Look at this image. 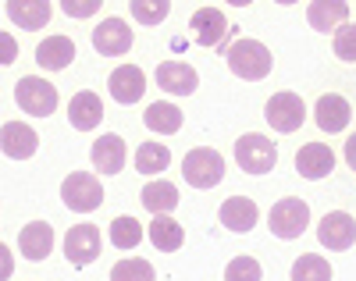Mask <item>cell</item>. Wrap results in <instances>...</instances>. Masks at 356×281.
<instances>
[{
	"instance_id": "cell-1",
	"label": "cell",
	"mask_w": 356,
	"mask_h": 281,
	"mask_svg": "<svg viewBox=\"0 0 356 281\" xmlns=\"http://www.w3.org/2000/svg\"><path fill=\"white\" fill-rule=\"evenodd\" d=\"M225 61H228V68L232 75H239L246 82H260L271 75V50H267L260 40H235L228 50H225Z\"/></svg>"
},
{
	"instance_id": "cell-2",
	"label": "cell",
	"mask_w": 356,
	"mask_h": 281,
	"mask_svg": "<svg viewBox=\"0 0 356 281\" xmlns=\"http://www.w3.org/2000/svg\"><path fill=\"white\" fill-rule=\"evenodd\" d=\"M182 175H186V182L193 185V189H214V185H221V178H225V157L211 146H196V150L186 153Z\"/></svg>"
},
{
	"instance_id": "cell-3",
	"label": "cell",
	"mask_w": 356,
	"mask_h": 281,
	"mask_svg": "<svg viewBox=\"0 0 356 281\" xmlns=\"http://www.w3.org/2000/svg\"><path fill=\"white\" fill-rule=\"evenodd\" d=\"M235 164H239L246 175H267L278 164V146L260 132H246L239 143H235Z\"/></svg>"
},
{
	"instance_id": "cell-4",
	"label": "cell",
	"mask_w": 356,
	"mask_h": 281,
	"mask_svg": "<svg viewBox=\"0 0 356 281\" xmlns=\"http://www.w3.org/2000/svg\"><path fill=\"white\" fill-rule=\"evenodd\" d=\"M61 200L75 214H93L104 203V185H100L97 175H89V171H72L61 182Z\"/></svg>"
},
{
	"instance_id": "cell-5",
	"label": "cell",
	"mask_w": 356,
	"mask_h": 281,
	"mask_svg": "<svg viewBox=\"0 0 356 281\" xmlns=\"http://www.w3.org/2000/svg\"><path fill=\"white\" fill-rule=\"evenodd\" d=\"M267 228L275 232V239H285V242L300 239L310 228V207L296 196H285L271 207V214H267Z\"/></svg>"
},
{
	"instance_id": "cell-6",
	"label": "cell",
	"mask_w": 356,
	"mask_h": 281,
	"mask_svg": "<svg viewBox=\"0 0 356 281\" xmlns=\"http://www.w3.org/2000/svg\"><path fill=\"white\" fill-rule=\"evenodd\" d=\"M264 118H267V125H271L275 132H282V136L300 132L303 121H307V104H303L300 93H289V89H285V93H275V97L267 100Z\"/></svg>"
},
{
	"instance_id": "cell-7",
	"label": "cell",
	"mask_w": 356,
	"mask_h": 281,
	"mask_svg": "<svg viewBox=\"0 0 356 281\" xmlns=\"http://www.w3.org/2000/svg\"><path fill=\"white\" fill-rule=\"evenodd\" d=\"M15 104H18L25 114H33V118H50V114L57 111V89H54L47 79L25 75V79H18V86H15Z\"/></svg>"
},
{
	"instance_id": "cell-8",
	"label": "cell",
	"mask_w": 356,
	"mask_h": 281,
	"mask_svg": "<svg viewBox=\"0 0 356 281\" xmlns=\"http://www.w3.org/2000/svg\"><path fill=\"white\" fill-rule=\"evenodd\" d=\"M317 239H321L324 249H332V253H346L356 242V221L346 210H332L317 221Z\"/></svg>"
},
{
	"instance_id": "cell-9",
	"label": "cell",
	"mask_w": 356,
	"mask_h": 281,
	"mask_svg": "<svg viewBox=\"0 0 356 281\" xmlns=\"http://www.w3.org/2000/svg\"><path fill=\"white\" fill-rule=\"evenodd\" d=\"M100 249H104V239L93 225H75L68 228L65 235V257L75 264V267H89L97 257H100Z\"/></svg>"
},
{
	"instance_id": "cell-10",
	"label": "cell",
	"mask_w": 356,
	"mask_h": 281,
	"mask_svg": "<svg viewBox=\"0 0 356 281\" xmlns=\"http://www.w3.org/2000/svg\"><path fill=\"white\" fill-rule=\"evenodd\" d=\"M93 47L104 57H125L132 50V29L122 18H104L93 29Z\"/></svg>"
},
{
	"instance_id": "cell-11",
	"label": "cell",
	"mask_w": 356,
	"mask_h": 281,
	"mask_svg": "<svg viewBox=\"0 0 356 281\" xmlns=\"http://www.w3.org/2000/svg\"><path fill=\"white\" fill-rule=\"evenodd\" d=\"M154 79H157V86L164 93H171V97H193L196 86H200L196 68L182 65V61H164V65H157Z\"/></svg>"
},
{
	"instance_id": "cell-12",
	"label": "cell",
	"mask_w": 356,
	"mask_h": 281,
	"mask_svg": "<svg viewBox=\"0 0 356 281\" xmlns=\"http://www.w3.org/2000/svg\"><path fill=\"white\" fill-rule=\"evenodd\" d=\"M107 86H111V97L122 104V107H129V104H139V100H143L146 75H143V68H136V65H118V68L111 72Z\"/></svg>"
},
{
	"instance_id": "cell-13",
	"label": "cell",
	"mask_w": 356,
	"mask_h": 281,
	"mask_svg": "<svg viewBox=\"0 0 356 281\" xmlns=\"http://www.w3.org/2000/svg\"><path fill=\"white\" fill-rule=\"evenodd\" d=\"M0 150H4V157H11V161H29L40 150V136L29 129L25 121H8L4 129H0Z\"/></svg>"
},
{
	"instance_id": "cell-14",
	"label": "cell",
	"mask_w": 356,
	"mask_h": 281,
	"mask_svg": "<svg viewBox=\"0 0 356 281\" xmlns=\"http://www.w3.org/2000/svg\"><path fill=\"white\" fill-rule=\"evenodd\" d=\"M314 121L321 132H342L346 125L353 121V107L346 97H339V93H324V97L314 104Z\"/></svg>"
},
{
	"instance_id": "cell-15",
	"label": "cell",
	"mask_w": 356,
	"mask_h": 281,
	"mask_svg": "<svg viewBox=\"0 0 356 281\" xmlns=\"http://www.w3.org/2000/svg\"><path fill=\"white\" fill-rule=\"evenodd\" d=\"M189 29H193V40H196L200 47H218L228 33H235V25H228L218 8H200V11L189 18Z\"/></svg>"
},
{
	"instance_id": "cell-16",
	"label": "cell",
	"mask_w": 356,
	"mask_h": 281,
	"mask_svg": "<svg viewBox=\"0 0 356 281\" xmlns=\"http://www.w3.org/2000/svg\"><path fill=\"white\" fill-rule=\"evenodd\" d=\"M296 171H300L307 182H321L335 171V153L324 143H307L300 153H296Z\"/></svg>"
},
{
	"instance_id": "cell-17",
	"label": "cell",
	"mask_w": 356,
	"mask_h": 281,
	"mask_svg": "<svg viewBox=\"0 0 356 281\" xmlns=\"http://www.w3.org/2000/svg\"><path fill=\"white\" fill-rule=\"evenodd\" d=\"M4 11H8L11 25L25 29V33L47 29V25H50V15H54L50 0H8V8H4Z\"/></svg>"
},
{
	"instance_id": "cell-18",
	"label": "cell",
	"mask_w": 356,
	"mask_h": 281,
	"mask_svg": "<svg viewBox=\"0 0 356 281\" xmlns=\"http://www.w3.org/2000/svg\"><path fill=\"white\" fill-rule=\"evenodd\" d=\"M257 217H260V210H257V203H253L250 196H232V200H225L221 210H218V221H221L228 232H235V235H246V232L257 225Z\"/></svg>"
},
{
	"instance_id": "cell-19",
	"label": "cell",
	"mask_w": 356,
	"mask_h": 281,
	"mask_svg": "<svg viewBox=\"0 0 356 281\" xmlns=\"http://www.w3.org/2000/svg\"><path fill=\"white\" fill-rule=\"evenodd\" d=\"M18 249H22V257L25 260H47L50 257V249H54V228L47 221H29L22 232H18Z\"/></svg>"
},
{
	"instance_id": "cell-20",
	"label": "cell",
	"mask_w": 356,
	"mask_h": 281,
	"mask_svg": "<svg viewBox=\"0 0 356 281\" xmlns=\"http://www.w3.org/2000/svg\"><path fill=\"white\" fill-rule=\"evenodd\" d=\"M68 121H72V129L75 132H89V129H97V125L104 121V100L97 97V93H75L72 104H68Z\"/></svg>"
},
{
	"instance_id": "cell-21",
	"label": "cell",
	"mask_w": 356,
	"mask_h": 281,
	"mask_svg": "<svg viewBox=\"0 0 356 281\" xmlns=\"http://www.w3.org/2000/svg\"><path fill=\"white\" fill-rule=\"evenodd\" d=\"M307 22L317 33H335V29H342L349 22V4L346 0H310Z\"/></svg>"
},
{
	"instance_id": "cell-22",
	"label": "cell",
	"mask_w": 356,
	"mask_h": 281,
	"mask_svg": "<svg viewBox=\"0 0 356 281\" xmlns=\"http://www.w3.org/2000/svg\"><path fill=\"white\" fill-rule=\"evenodd\" d=\"M89 161H93V168L104 171V175H118V171L125 168V139H122V136H114V132L100 136V139L93 143V153H89Z\"/></svg>"
},
{
	"instance_id": "cell-23",
	"label": "cell",
	"mask_w": 356,
	"mask_h": 281,
	"mask_svg": "<svg viewBox=\"0 0 356 281\" xmlns=\"http://www.w3.org/2000/svg\"><path fill=\"white\" fill-rule=\"evenodd\" d=\"M72 61H75V43L68 36H47L36 47V65L43 72H65Z\"/></svg>"
},
{
	"instance_id": "cell-24",
	"label": "cell",
	"mask_w": 356,
	"mask_h": 281,
	"mask_svg": "<svg viewBox=\"0 0 356 281\" xmlns=\"http://www.w3.org/2000/svg\"><path fill=\"white\" fill-rule=\"evenodd\" d=\"M146 235H150L154 249H161V253H175V249H182V242H186L182 225H178L171 214H154V221H150V228H146Z\"/></svg>"
},
{
	"instance_id": "cell-25",
	"label": "cell",
	"mask_w": 356,
	"mask_h": 281,
	"mask_svg": "<svg viewBox=\"0 0 356 281\" xmlns=\"http://www.w3.org/2000/svg\"><path fill=\"white\" fill-rule=\"evenodd\" d=\"M143 125L157 136H175L178 129H182V111H178L175 104H168V100H157V104L146 107Z\"/></svg>"
},
{
	"instance_id": "cell-26",
	"label": "cell",
	"mask_w": 356,
	"mask_h": 281,
	"mask_svg": "<svg viewBox=\"0 0 356 281\" xmlns=\"http://www.w3.org/2000/svg\"><path fill=\"white\" fill-rule=\"evenodd\" d=\"M178 200H182V196H178V189H175L171 182H161V178L146 185L143 196H139V203L150 210V214H175Z\"/></svg>"
},
{
	"instance_id": "cell-27",
	"label": "cell",
	"mask_w": 356,
	"mask_h": 281,
	"mask_svg": "<svg viewBox=\"0 0 356 281\" xmlns=\"http://www.w3.org/2000/svg\"><path fill=\"white\" fill-rule=\"evenodd\" d=\"M171 164V150L164 143H143L136 150V171L139 175H161Z\"/></svg>"
},
{
	"instance_id": "cell-28",
	"label": "cell",
	"mask_w": 356,
	"mask_h": 281,
	"mask_svg": "<svg viewBox=\"0 0 356 281\" xmlns=\"http://www.w3.org/2000/svg\"><path fill=\"white\" fill-rule=\"evenodd\" d=\"M292 281H332V264L317 253H303L292 264Z\"/></svg>"
},
{
	"instance_id": "cell-29",
	"label": "cell",
	"mask_w": 356,
	"mask_h": 281,
	"mask_svg": "<svg viewBox=\"0 0 356 281\" xmlns=\"http://www.w3.org/2000/svg\"><path fill=\"white\" fill-rule=\"evenodd\" d=\"M154 264L143 257H125L111 267V281H154Z\"/></svg>"
},
{
	"instance_id": "cell-30",
	"label": "cell",
	"mask_w": 356,
	"mask_h": 281,
	"mask_svg": "<svg viewBox=\"0 0 356 281\" xmlns=\"http://www.w3.org/2000/svg\"><path fill=\"white\" fill-rule=\"evenodd\" d=\"M111 242H114V249H136L143 242V225L136 217H114L111 221Z\"/></svg>"
},
{
	"instance_id": "cell-31",
	"label": "cell",
	"mask_w": 356,
	"mask_h": 281,
	"mask_svg": "<svg viewBox=\"0 0 356 281\" xmlns=\"http://www.w3.org/2000/svg\"><path fill=\"white\" fill-rule=\"evenodd\" d=\"M129 8L139 25H161L171 11V0H129Z\"/></svg>"
},
{
	"instance_id": "cell-32",
	"label": "cell",
	"mask_w": 356,
	"mask_h": 281,
	"mask_svg": "<svg viewBox=\"0 0 356 281\" xmlns=\"http://www.w3.org/2000/svg\"><path fill=\"white\" fill-rule=\"evenodd\" d=\"M264 271H260V260L253 257H235L228 267H225V281H260Z\"/></svg>"
},
{
	"instance_id": "cell-33",
	"label": "cell",
	"mask_w": 356,
	"mask_h": 281,
	"mask_svg": "<svg viewBox=\"0 0 356 281\" xmlns=\"http://www.w3.org/2000/svg\"><path fill=\"white\" fill-rule=\"evenodd\" d=\"M332 50L339 61H356V25H342L335 29V40H332Z\"/></svg>"
},
{
	"instance_id": "cell-34",
	"label": "cell",
	"mask_w": 356,
	"mask_h": 281,
	"mask_svg": "<svg viewBox=\"0 0 356 281\" xmlns=\"http://www.w3.org/2000/svg\"><path fill=\"white\" fill-rule=\"evenodd\" d=\"M104 0H61V11L68 18H89V15H97L100 11Z\"/></svg>"
},
{
	"instance_id": "cell-35",
	"label": "cell",
	"mask_w": 356,
	"mask_h": 281,
	"mask_svg": "<svg viewBox=\"0 0 356 281\" xmlns=\"http://www.w3.org/2000/svg\"><path fill=\"white\" fill-rule=\"evenodd\" d=\"M18 61V40L11 36V33H0V65H15Z\"/></svg>"
},
{
	"instance_id": "cell-36",
	"label": "cell",
	"mask_w": 356,
	"mask_h": 281,
	"mask_svg": "<svg viewBox=\"0 0 356 281\" xmlns=\"http://www.w3.org/2000/svg\"><path fill=\"white\" fill-rule=\"evenodd\" d=\"M15 274V253L8 246H0V281H8Z\"/></svg>"
},
{
	"instance_id": "cell-37",
	"label": "cell",
	"mask_w": 356,
	"mask_h": 281,
	"mask_svg": "<svg viewBox=\"0 0 356 281\" xmlns=\"http://www.w3.org/2000/svg\"><path fill=\"white\" fill-rule=\"evenodd\" d=\"M346 164L356 171V132L349 136V143H346Z\"/></svg>"
},
{
	"instance_id": "cell-38",
	"label": "cell",
	"mask_w": 356,
	"mask_h": 281,
	"mask_svg": "<svg viewBox=\"0 0 356 281\" xmlns=\"http://www.w3.org/2000/svg\"><path fill=\"white\" fill-rule=\"evenodd\" d=\"M228 4H232V8H250L253 0H228Z\"/></svg>"
},
{
	"instance_id": "cell-39",
	"label": "cell",
	"mask_w": 356,
	"mask_h": 281,
	"mask_svg": "<svg viewBox=\"0 0 356 281\" xmlns=\"http://www.w3.org/2000/svg\"><path fill=\"white\" fill-rule=\"evenodd\" d=\"M278 4H285V8H292V4H296V0H278Z\"/></svg>"
}]
</instances>
